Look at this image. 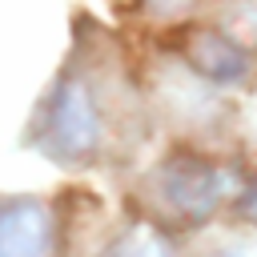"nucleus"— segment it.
Returning a JSON list of instances; mask_svg holds the SVG:
<instances>
[{
	"mask_svg": "<svg viewBox=\"0 0 257 257\" xmlns=\"http://www.w3.org/2000/svg\"><path fill=\"white\" fill-rule=\"evenodd\" d=\"M100 108L84 76H60L44 104V120L36 133V145L56 161V165H88L100 153Z\"/></svg>",
	"mask_w": 257,
	"mask_h": 257,
	"instance_id": "nucleus-1",
	"label": "nucleus"
},
{
	"mask_svg": "<svg viewBox=\"0 0 257 257\" xmlns=\"http://www.w3.org/2000/svg\"><path fill=\"white\" fill-rule=\"evenodd\" d=\"M153 193L161 201V209L181 221V225H201L209 221L233 193V177L229 169H221L209 157L197 153H173L169 161H161V169L153 173Z\"/></svg>",
	"mask_w": 257,
	"mask_h": 257,
	"instance_id": "nucleus-2",
	"label": "nucleus"
},
{
	"mask_svg": "<svg viewBox=\"0 0 257 257\" xmlns=\"http://www.w3.org/2000/svg\"><path fill=\"white\" fill-rule=\"evenodd\" d=\"M241 209H245V217H249V221L257 225V185L249 189V197H245V205H241Z\"/></svg>",
	"mask_w": 257,
	"mask_h": 257,
	"instance_id": "nucleus-7",
	"label": "nucleus"
},
{
	"mask_svg": "<svg viewBox=\"0 0 257 257\" xmlns=\"http://www.w3.org/2000/svg\"><path fill=\"white\" fill-rule=\"evenodd\" d=\"M181 60L213 80V84H241L253 68V52L249 44H241L233 32H225L221 24H193V28H181Z\"/></svg>",
	"mask_w": 257,
	"mask_h": 257,
	"instance_id": "nucleus-3",
	"label": "nucleus"
},
{
	"mask_svg": "<svg viewBox=\"0 0 257 257\" xmlns=\"http://www.w3.org/2000/svg\"><path fill=\"white\" fill-rule=\"evenodd\" d=\"M100 257H173V245L165 241V233L157 225H133Z\"/></svg>",
	"mask_w": 257,
	"mask_h": 257,
	"instance_id": "nucleus-5",
	"label": "nucleus"
},
{
	"mask_svg": "<svg viewBox=\"0 0 257 257\" xmlns=\"http://www.w3.org/2000/svg\"><path fill=\"white\" fill-rule=\"evenodd\" d=\"M0 257H56V217L40 197L0 201Z\"/></svg>",
	"mask_w": 257,
	"mask_h": 257,
	"instance_id": "nucleus-4",
	"label": "nucleus"
},
{
	"mask_svg": "<svg viewBox=\"0 0 257 257\" xmlns=\"http://www.w3.org/2000/svg\"><path fill=\"white\" fill-rule=\"evenodd\" d=\"M213 257H257V245H233V249H221Z\"/></svg>",
	"mask_w": 257,
	"mask_h": 257,
	"instance_id": "nucleus-6",
	"label": "nucleus"
}]
</instances>
